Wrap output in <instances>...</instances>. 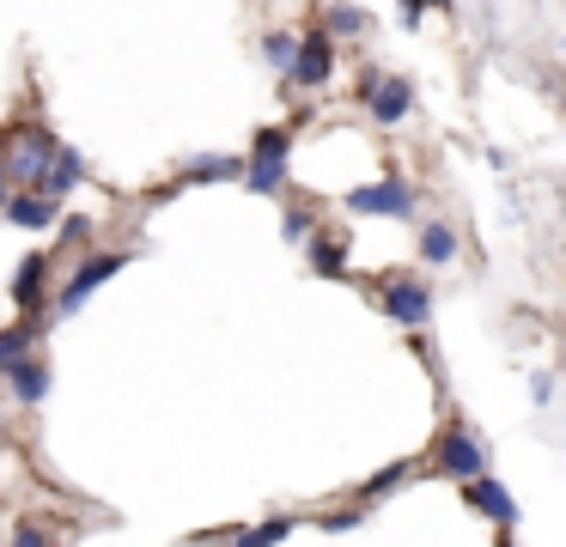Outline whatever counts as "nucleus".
Masks as SVG:
<instances>
[{"label": "nucleus", "mask_w": 566, "mask_h": 547, "mask_svg": "<svg viewBox=\"0 0 566 547\" xmlns=\"http://www.w3.org/2000/svg\"><path fill=\"white\" fill-rule=\"evenodd\" d=\"M55 152H62V146L50 140V128L25 122V128H19V140H13V152H7V177H13L19 189H25V182H50Z\"/></svg>", "instance_id": "obj_1"}, {"label": "nucleus", "mask_w": 566, "mask_h": 547, "mask_svg": "<svg viewBox=\"0 0 566 547\" xmlns=\"http://www.w3.org/2000/svg\"><path fill=\"white\" fill-rule=\"evenodd\" d=\"M286 146H293V134L286 128H256V146H250V170L244 182L256 194H274L286 182Z\"/></svg>", "instance_id": "obj_2"}, {"label": "nucleus", "mask_w": 566, "mask_h": 547, "mask_svg": "<svg viewBox=\"0 0 566 547\" xmlns=\"http://www.w3.org/2000/svg\"><path fill=\"white\" fill-rule=\"evenodd\" d=\"M123 267H128V255H116V250L86 255V262H80L74 274H67V286L55 292V311H62V316H67V311H80V304H86L92 292L104 286V280H116V274H123Z\"/></svg>", "instance_id": "obj_3"}, {"label": "nucleus", "mask_w": 566, "mask_h": 547, "mask_svg": "<svg viewBox=\"0 0 566 547\" xmlns=\"http://www.w3.org/2000/svg\"><path fill=\"white\" fill-rule=\"evenodd\" d=\"M359 97H366L371 122H378V128H390V122L408 116V104H415V85L396 80V73H366V80H359Z\"/></svg>", "instance_id": "obj_4"}, {"label": "nucleus", "mask_w": 566, "mask_h": 547, "mask_svg": "<svg viewBox=\"0 0 566 547\" xmlns=\"http://www.w3.org/2000/svg\"><path fill=\"white\" fill-rule=\"evenodd\" d=\"M347 207H354V213L408 219V213H415V189H408L402 177H384V182H366V189H354V194H347Z\"/></svg>", "instance_id": "obj_5"}, {"label": "nucleus", "mask_w": 566, "mask_h": 547, "mask_svg": "<svg viewBox=\"0 0 566 547\" xmlns=\"http://www.w3.org/2000/svg\"><path fill=\"white\" fill-rule=\"evenodd\" d=\"M439 469H444V474H457V481H481L488 456H481V444L463 432V425H451V432L439 438Z\"/></svg>", "instance_id": "obj_6"}, {"label": "nucleus", "mask_w": 566, "mask_h": 547, "mask_svg": "<svg viewBox=\"0 0 566 547\" xmlns=\"http://www.w3.org/2000/svg\"><path fill=\"white\" fill-rule=\"evenodd\" d=\"M384 311H390V323L420 328L432 316V298H427V286H420V280H390V286H384Z\"/></svg>", "instance_id": "obj_7"}, {"label": "nucleus", "mask_w": 566, "mask_h": 547, "mask_svg": "<svg viewBox=\"0 0 566 547\" xmlns=\"http://www.w3.org/2000/svg\"><path fill=\"white\" fill-rule=\"evenodd\" d=\"M329 67H335V49H329V31H305V43H298V61L286 80L293 85H329Z\"/></svg>", "instance_id": "obj_8"}, {"label": "nucleus", "mask_w": 566, "mask_h": 547, "mask_svg": "<svg viewBox=\"0 0 566 547\" xmlns=\"http://www.w3.org/2000/svg\"><path fill=\"white\" fill-rule=\"evenodd\" d=\"M469 505H475V511H488L493 523H505V529L517 523V498L505 493L500 481H488V474H481V481H469Z\"/></svg>", "instance_id": "obj_9"}, {"label": "nucleus", "mask_w": 566, "mask_h": 547, "mask_svg": "<svg viewBox=\"0 0 566 547\" xmlns=\"http://www.w3.org/2000/svg\"><path fill=\"white\" fill-rule=\"evenodd\" d=\"M43 335V323L38 316H25V323H13V328H0V377L13 371L19 359H31V340Z\"/></svg>", "instance_id": "obj_10"}, {"label": "nucleus", "mask_w": 566, "mask_h": 547, "mask_svg": "<svg viewBox=\"0 0 566 547\" xmlns=\"http://www.w3.org/2000/svg\"><path fill=\"white\" fill-rule=\"evenodd\" d=\"M7 219H13L19 231H43V225H55V201L50 194H13V201H7Z\"/></svg>", "instance_id": "obj_11"}, {"label": "nucleus", "mask_w": 566, "mask_h": 547, "mask_svg": "<svg viewBox=\"0 0 566 547\" xmlns=\"http://www.w3.org/2000/svg\"><path fill=\"white\" fill-rule=\"evenodd\" d=\"M74 182H86V158H80L74 146H62V152H55V165H50V182H43V194H50V201H62Z\"/></svg>", "instance_id": "obj_12"}, {"label": "nucleus", "mask_w": 566, "mask_h": 547, "mask_svg": "<svg viewBox=\"0 0 566 547\" xmlns=\"http://www.w3.org/2000/svg\"><path fill=\"white\" fill-rule=\"evenodd\" d=\"M7 383H13V396L31 408V401H43V396H50V365H38V359H19L13 371H7Z\"/></svg>", "instance_id": "obj_13"}, {"label": "nucleus", "mask_w": 566, "mask_h": 547, "mask_svg": "<svg viewBox=\"0 0 566 547\" xmlns=\"http://www.w3.org/2000/svg\"><path fill=\"white\" fill-rule=\"evenodd\" d=\"M43 274H50V255H25V262H19V274H13V298L25 304V311H38V298H43Z\"/></svg>", "instance_id": "obj_14"}, {"label": "nucleus", "mask_w": 566, "mask_h": 547, "mask_svg": "<svg viewBox=\"0 0 566 547\" xmlns=\"http://www.w3.org/2000/svg\"><path fill=\"white\" fill-rule=\"evenodd\" d=\"M238 170H250L244 158H232V152H213V158H196V165L184 170L189 182H226V177H238Z\"/></svg>", "instance_id": "obj_15"}, {"label": "nucleus", "mask_w": 566, "mask_h": 547, "mask_svg": "<svg viewBox=\"0 0 566 547\" xmlns=\"http://www.w3.org/2000/svg\"><path fill=\"white\" fill-rule=\"evenodd\" d=\"M323 31L366 36V31H371V12H366V7H347V0H342V7H329V12H323Z\"/></svg>", "instance_id": "obj_16"}, {"label": "nucleus", "mask_w": 566, "mask_h": 547, "mask_svg": "<svg viewBox=\"0 0 566 547\" xmlns=\"http://www.w3.org/2000/svg\"><path fill=\"white\" fill-rule=\"evenodd\" d=\"M451 255H457V231L451 225H427V231H420V262L439 267V262H451Z\"/></svg>", "instance_id": "obj_17"}, {"label": "nucleus", "mask_w": 566, "mask_h": 547, "mask_svg": "<svg viewBox=\"0 0 566 547\" xmlns=\"http://www.w3.org/2000/svg\"><path fill=\"white\" fill-rule=\"evenodd\" d=\"M298 43H305V36L269 31V36H262V55H269V61H274V67H281V73H293V61H298Z\"/></svg>", "instance_id": "obj_18"}, {"label": "nucleus", "mask_w": 566, "mask_h": 547, "mask_svg": "<svg viewBox=\"0 0 566 547\" xmlns=\"http://www.w3.org/2000/svg\"><path fill=\"white\" fill-rule=\"evenodd\" d=\"M286 535H293V517H269V523L238 535V547H274V541H286Z\"/></svg>", "instance_id": "obj_19"}, {"label": "nucleus", "mask_w": 566, "mask_h": 547, "mask_svg": "<svg viewBox=\"0 0 566 547\" xmlns=\"http://www.w3.org/2000/svg\"><path fill=\"white\" fill-rule=\"evenodd\" d=\"M402 481H408V462H390V469H378L366 486H359V493H366V498H378V493H390V486H402Z\"/></svg>", "instance_id": "obj_20"}, {"label": "nucleus", "mask_w": 566, "mask_h": 547, "mask_svg": "<svg viewBox=\"0 0 566 547\" xmlns=\"http://www.w3.org/2000/svg\"><path fill=\"white\" fill-rule=\"evenodd\" d=\"M311 267H317V274H342V243H317V238H311Z\"/></svg>", "instance_id": "obj_21"}, {"label": "nucleus", "mask_w": 566, "mask_h": 547, "mask_svg": "<svg viewBox=\"0 0 566 547\" xmlns=\"http://www.w3.org/2000/svg\"><path fill=\"white\" fill-rule=\"evenodd\" d=\"M354 523H359V511H354V505H342V511H323V529H329V535L354 529Z\"/></svg>", "instance_id": "obj_22"}, {"label": "nucleus", "mask_w": 566, "mask_h": 547, "mask_svg": "<svg viewBox=\"0 0 566 547\" xmlns=\"http://www.w3.org/2000/svg\"><path fill=\"white\" fill-rule=\"evenodd\" d=\"M13 547H55V541L38 529V523H19V529H13Z\"/></svg>", "instance_id": "obj_23"}, {"label": "nucleus", "mask_w": 566, "mask_h": 547, "mask_svg": "<svg viewBox=\"0 0 566 547\" xmlns=\"http://www.w3.org/2000/svg\"><path fill=\"white\" fill-rule=\"evenodd\" d=\"M548 396H554V383H548V377H530V401H536V408H548Z\"/></svg>", "instance_id": "obj_24"}, {"label": "nucleus", "mask_w": 566, "mask_h": 547, "mask_svg": "<svg viewBox=\"0 0 566 547\" xmlns=\"http://www.w3.org/2000/svg\"><path fill=\"white\" fill-rule=\"evenodd\" d=\"M396 12H402V24L415 31V24H420V12H427V0H396Z\"/></svg>", "instance_id": "obj_25"}, {"label": "nucleus", "mask_w": 566, "mask_h": 547, "mask_svg": "<svg viewBox=\"0 0 566 547\" xmlns=\"http://www.w3.org/2000/svg\"><path fill=\"white\" fill-rule=\"evenodd\" d=\"M305 231H311V219H305V213H298V207H293V213H286V238L298 243V238H305Z\"/></svg>", "instance_id": "obj_26"}, {"label": "nucleus", "mask_w": 566, "mask_h": 547, "mask_svg": "<svg viewBox=\"0 0 566 547\" xmlns=\"http://www.w3.org/2000/svg\"><path fill=\"white\" fill-rule=\"evenodd\" d=\"M7 182H13V177H7V158H0V201H7Z\"/></svg>", "instance_id": "obj_27"}, {"label": "nucleus", "mask_w": 566, "mask_h": 547, "mask_svg": "<svg viewBox=\"0 0 566 547\" xmlns=\"http://www.w3.org/2000/svg\"><path fill=\"white\" fill-rule=\"evenodd\" d=\"M432 7H451V0H432Z\"/></svg>", "instance_id": "obj_28"}]
</instances>
